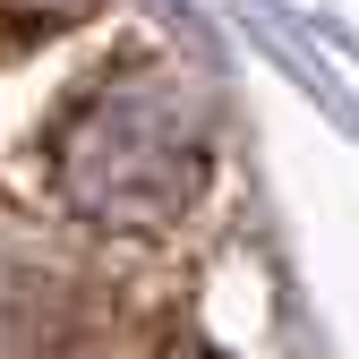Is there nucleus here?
Here are the masks:
<instances>
[{
  "label": "nucleus",
  "instance_id": "3",
  "mask_svg": "<svg viewBox=\"0 0 359 359\" xmlns=\"http://www.w3.org/2000/svg\"><path fill=\"white\" fill-rule=\"evenodd\" d=\"M171 359H205V351H189V342H180V351H171Z\"/></svg>",
  "mask_w": 359,
  "mask_h": 359
},
{
  "label": "nucleus",
  "instance_id": "1",
  "mask_svg": "<svg viewBox=\"0 0 359 359\" xmlns=\"http://www.w3.org/2000/svg\"><path fill=\"white\" fill-rule=\"evenodd\" d=\"M205 189V120L171 69L103 77L60 128V197L111 231H163Z\"/></svg>",
  "mask_w": 359,
  "mask_h": 359
},
{
  "label": "nucleus",
  "instance_id": "2",
  "mask_svg": "<svg viewBox=\"0 0 359 359\" xmlns=\"http://www.w3.org/2000/svg\"><path fill=\"white\" fill-rule=\"evenodd\" d=\"M9 9H18V18H34V26H43V18L60 26V18H86V9H95V0H9Z\"/></svg>",
  "mask_w": 359,
  "mask_h": 359
}]
</instances>
